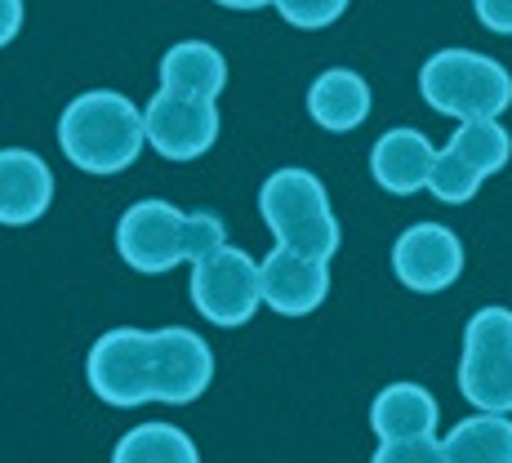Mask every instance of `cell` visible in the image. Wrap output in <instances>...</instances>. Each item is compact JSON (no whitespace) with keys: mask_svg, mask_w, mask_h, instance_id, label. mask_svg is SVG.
I'll return each instance as SVG.
<instances>
[{"mask_svg":"<svg viewBox=\"0 0 512 463\" xmlns=\"http://www.w3.org/2000/svg\"><path fill=\"white\" fill-rule=\"evenodd\" d=\"M85 379L94 397L112 410H134L147 401L192 406L214 383V352L187 325L170 330H107L85 357Z\"/></svg>","mask_w":512,"mask_h":463,"instance_id":"obj_1","label":"cell"},{"mask_svg":"<svg viewBox=\"0 0 512 463\" xmlns=\"http://www.w3.org/2000/svg\"><path fill=\"white\" fill-rule=\"evenodd\" d=\"M228 245V223L214 210H179L170 201H139L116 223V254L134 272H170L183 259L201 263L205 254Z\"/></svg>","mask_w":512,"mask_h":463,"instance_id":"obj_2","label":"cell"},{"mask_svg":"<svg viewBox=\"0 0 512 463\" xmlns=\"http://www.w3.org/2000/svg\"><path fill=\"white\" fill-rule=\"evenodd\" d=\"M147 143L143 112L116 90H85L58 116V147L85 174H121Z\"/></svg>","mask_w":512,"mask_h":463,"instance_id":"obj_3","label":"cell"},{"mask_svg":"<svg viewBox=\"0 0 512 463\" xmlns=\"http://www.w3.org/2000/svg\"><path fill=\"white\" fill-rule=\"evenodd\" d=\"M259 214H263V223H268V232L277 236V245L308 254V259L330 263L343 245L326 183L312 170H294L290 165V170L268 174L259 187Z\"/></svg>","mask_w":512,"mask_h":463,"instance_id":"obj_4","label":"cell"},{"mask_svg":"<svg viewBox=\"0 0 512 463\" xmlns=\"http://www.w3.org/2000/svg\"><path fill=\"white\" fill-rule=\"evenodd\" d=\"M419 94L432 112L464 121H499L512 103V76L499 58L477 49H437L419 72Z\"/></svg>","mask_w":512,"mask_h":463,"instance_id":"obj_5","label":"cell"},{"mask_svg":"<svg viewBox=\"0 0 512 463\" xmlns=\"http://www.w3.org/2000/svg\"><path fill=\"white\" fill-rule=\"evenodd\" d=\"M459 392L477 415H512V312L481 308L464 330Z\"/></svg>","mask_w":512,"mask_h":463,"instance_id":"obj_6","label":"cell"},{"mask_svg":"<svg viewBox=\"0 0 512 463\" xmlns=\"http://www.w3.org/2000/svg\"><path fill=\"white\" fill-rule=\"evenodd\" d=\"M192 308L210 325H223V330L245 325L263 308L259 263L236 245L205 254L201 263H192Z\"/></svg>","mask_w":512,"mask_h":463,"instance_id":"obj_7","label":"cell"},{"mask_svg":"<svg viewBox=\"0 0 512 463\" xmlns=\"http://www.w3.org/2000/svg\"><path fill=\"white\" fill-rule=\"evenodd\" d=\"M219 107L205 98H183L170 90H156V98L143 107V130L156 156L165 161H196L219 143Z\"/></svg>","mask_w":512,"mask_h":463,"instance_id":"obj_8","label":"cell"},{"mask_svg":"<svg viewBox=\"0 0 512 463\" xmlns=\"http://www.w3.org/2000/svg\"><path fill=\"white\" fill-rule=\"evenodd\" d=\"M392 272L406 290L415 294H441L464 272V241L446 223H415L392 245Z\"/></svg>","mask_w":512,"mask_h":463,"instance_id":"obj_9","label":"cell"},{"mask_svg":"<svg viewBox=\"0 0 512 463\" xmlns=\"http://www.w3.org/2000/svg\"><path fill=\"white\" fill-rule=\"evenodd\" d=\"M263 277V308H272L277 317H312L330 294V268L321 259H308L299 250H277L259 263Z\"/></svg>","mask_w":512,"mask_h":463,"instance_id":"obj_10","label":"cell"},{"mask_svg":"<svg viewBox=\"0 0 512 463\" xmlns=\"http://www.w3.org/2000/svg\"><path fill=\"white\" fill-rule=\"evenodd\" d=\"M54 201V174L27 147H0V223L27 228Z\"/></svg>","mask_w":512,"mask_h":463,"instance_id":"obj_11","label":"cell"},{"mask_svg":"<svg viewBox=\"0 0 512 463\" xmlns=\"http://www.w3.org/2000/svg\"><path fill=\"white\" fill-rule=\"evenodd\" d=\"M432 165H437V147L419 130H388L370 147V174L383 192L392 196H415L432 183Z\"/></svg>","mask_w":512,"mask_h":463,"instance_id":"obj_12","label":"cell"},{"mask_svg":"<svg viewBox=\"0 0 512 463\" xmlns=\"http://www.w3.org/2000/svg\"><path fill=\"white\" fill-rule=\"evenodd\" d=\"M437 397L419 383H388L370 401V428L379 441H428L437 432Z\"/></svg>","mask_w":512,"mask_h":463,"instance_id":"obj_13","label":"cell"},{"mask_svg":"<svg viewBox=\"0 0 512 463\" xmlns=\"http://www.w3.org/2000/svg\"><path fill=\"white\" fill-rule=\"evenodd\" d=\"M228 85V58L205 41H179L161 54V90L183 94V98H214Z\"/></svg>","mask_w":512,"mask_h":463,"instance_id":"obj_14","label":"cell"},{"mask_svg":"<svg viewBox=\"0 0 512 463\" xmlns=\"http://www.w3.org/2000/svg\"><path fill=\"white\" fill-rule=\"evenodd\" d=\"M308 112H312V121L330 134L357 130V125L370 116L366 76L352 72V67H330V72H321L308 90Z\"/></svg>","mask_w":512,"mask_h":463,"instance_id":"obj_15","label":"cell"},{"mask_svg":"<svg viewBox=\"0 0 512 463\" xmlns=\"http://www.w3.org/2000/svg\"><path fill=\"white\" fill-rule=\"evenodd\" d=\"M450 463H512V419L508 415H468L446 432Z\"/></svg>","mask_w":512,"mask_h":463,"instance_id":"obj_16","label":"cell"},{"mask_svg":"<svg viewBox=\"0 0 512 463\" xmlns=\"http://www.w3.org/2000/svg\"><path fill=\"white\" fill-rule=\"evenodd\" d=\"M112 463H201V450L174 423H139L130 428L112 450Z\"/></svg>","mask_w":512,"mask_h":463,"instance_id":"obj_17","label":"cell"},{"mask_svg":"<svg viewBox=\"0 0 512 463\" xmlns=\"http://www.w3.org/2000/svg\"><path fill=\"white\" fill-rule=\"evenodd\" d=\"M446 147L455 156H464L481 179L499 174L512 161V139H508V130L499 121H464L455 134H450Z\"/></svg>","mask_w":512,"mask_h":463,"instance_id":"obj_18","label":"cell"},{"mask_svg":"<svg viewBox=\"0 0 512 463\" xmlns=\"http://www.w3.org/2000/svg\"><path fill=\"white\" fill-rule=\"evenodd\" d=\"M277 14L299 32H321V27L339 23L348 14V0H272Z\"/></svg>","mask_w":512,"mask_h":463,"instance_id":"obj_19","label":"cell"},{"mask_svg":"<svg viewBox=\"0 0 512 463\" xmlns=\"http://www.w3.org/2000/svg\"><path fill=\"white\" fill-rule=\"evenodd\" d=\"M370 463H450V459L446 446L437 437H428V441H383Z\"/></svg>","mask_w":512,"mask_h":463,"instance_id":"obj_20","label":"cell"},{"mask_svg":"<svg viewBox=\"0 0 512 463\" xmlns=\"http://www.w3.org/2000/svg\"><path fill=\"white\" fill-rule=\"evenodd\" d=\"M472 9H477L481 27H490V32H499V36H512V0H472Z\"/></svg>","mask_w":512,"mask_h":463,"instance_id":"obj_21","label":"cell"},{"mask_svg":"<svg viewBox=\"0 0 512 463\" xmlns=\"http://www.w3.org/2000/svg\"><path fill=\"white\" fill-rule=\"evenodd\" d=\"M23 32V0H0V49Z\"/></svg>","mask_w":512,"mask_h":463,"instance_id":"obj_22","label":"cell"},{"mask_svg":"<svg viewBox=\"0 0 512 463\" xmlns=\"http://www.w3.org/2000/svg\"><path fill=\"white\" fill-rule=\"evenodd\" d=\"M214 5H223V9H263V5H272V0H214Z\"/></svg>","mask_w":512,"mask_h":463,"instance_id":"obj_23","label":"cell"}]
</instances>
